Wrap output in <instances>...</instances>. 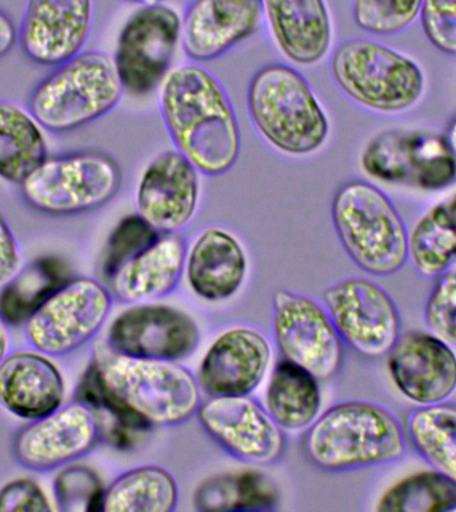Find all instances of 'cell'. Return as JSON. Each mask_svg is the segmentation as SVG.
I'll return each instance as SVG.
<instances>
[{
  "instance_id": "40",
  "label": "cell",
  "mask_w": 456,
  "mask_h": 512,
  "mask_svg": "<svg viewBox=\"0 0 456 512\" xmlns=\"http://www.w3.org/2000/svg\"><path fill=\"white\" fill-rule=\"evenodd\" d=\"M19 31L14 20L0 8V59L7 56L18 42Z\"/></svg>"
},
{
  "instance_id": "30",
  "label": "cell",
  "mask_w": 456,
  "mask_h": 512,
  "mask_svg": "<svg viewBox=\"0 0 456 512\" xmlns=\"http://www.w3.org/2000/svg\"><path fill=\"white\" fill-rule=\"evenodd\" d=\"M406 430L424 460L456 483V407L440 403L420 407L408 415Z\"/></svg>"
},
{
  "instance_id": "43",
  "label": "cell",
  "mask_w": 456,
  "mask_h": 512,
  "mask_svg": "<svg viewBox=\"0 0 456 512\" xmlns=\"http://www.w3.org/2000/svg\"><path fill=\"white\" fill-rule=\"evenodd\" d=\"M131 2L142 4V6H154V4L162 3V0H131Z\"/></svg>"
},
{
  "instance_id": "37",
  "label": "cell",
  "mask_w": 456,
  "mask_h": 512,
  "mask_svg": "<svg viewBox=\"0 0 456 512\" xmlns=\"http://www.w3.org/2000/svg\"><path fill=\"white\" fill-rule=\"evenodd\" d=\"M419 18L428 42L456 56V0H422Z\"/></svg>"
},
{
  "instance_id": "24",
  "label": "cell",
  "mask_w": 456,
  "mask_h": 512,
  "mask_svg": "<svg viewBox=\"0 0 456 512\" xmlns=\"http://www.w3.org/2000/svg\"><path fill=\"white\" fill-rule=\"evenodd\" d=\"M276 46L291 62L311 66L330 51L332 24L324 0H260Z\"/></svg>"
},
{
  "instance_id": "34",
  "label": "cell",
  "mask_w": 456,
  "mask_h": 512,
  "mask_svg": "<svg viewBox=\"0 0 456 512\" xmlns=\"http://www.w3.org/2000/svg\"><path fill=\"white\" fill-rule=\"evenodd\" d=\"M420 7L422 0H354V20L368 34L392 36L419 18Z\"/></svg>"
},
{
  "instance_id": "2",
  "label": "cell",
  "mask_w": 456,
  "mask_h": 512,
  "mask_svg": "<svg viewBox=\"0 0 456 512\" xmlns=\"http://www.w3.org/2000/svg\"><path fill=\"white\" fill-rule=\"evenodd\" d=\"M90 371L108 395L151 427L186 422L202 404L196 376L179 362L132 358L106 346L96 351Z\"/></svg>"
},
{
  "instance_id": "31",
  "label": "cell",
  "mask_w": 456,
  "mask_h": 512,
  "mask_svg": "<svg viewBox=\"0 0 456 512\" xmlns=\"http://www.w3.org/2000/svg\"><path fill=\"white\" fill-rule=\"evenodd\" d=\"M67 280L62 266L52 259L39 260L23 271L19 270L4 284L0 294V314L6 323H26Z\"/></svg>"
},
{
  "instance_id": "20",
  "label": "cell",
  "mask_w": 456,
  "mask_h": 512,
  "mask_svg": "<svg viewBox=\"0 0 456 512\" xmlns=\"http://www.w3.org/2000/svg\"><path fill=\"white\" fill-rule=\"evenodd\" d=\"M270 362V343L262 332L231 328L208 348L196 380L208 396L251 395L263 382Z\"/></svg>"
},
{
  "instance_id": "35",
  "label": "cell",
  "mask_w": 456,
  "mask_h": 512,
  "mask_svg": "<svg viewBox=\"0 0 456 512\" xmlns=\"http://www.w3.org/2000/svg\"><path fill=\"white\" fill-rule=\"evenodd\" d=\"M438 276L424 308V319L432 334L456 346V262Z\"/></svg>"
},
{
  "instance_id": "25",
  "label": "cell",
  "mask_w": 456,
  "mask_h": 512,
  "mask_svg": "<svg viewBox=\"0 0 456 512\" xmlns=\"http://www.w3.org/2000/svg\"><path fill=\"white\" fill-rule=\"evenodd\" d=\"M184 270L195 295L207 302H223L234 296L246 279V251L230 232L208 228L187 252Z\"/></svg>"
},
{
  "instance_id": "3",
  "label": "cell",
  "mask_w": 456,
  "mask_h": 512,
  "mask_svg": "<svg viewBox=\"0 0 456 512\" xmlns=\"http://www.w3.org/2000/svg\"><path fill=\"white\" fill-rule=\"evenodd\" d=\"M303 450L320 470H354L400 458L404 435L386 408L351 400L319 414L304 434Z\"/></svg>"
},
{
  "instance_id": "42",
  "label": "cell",
  "mask_w": 456,
  "mask_h": 512,
  "mask_svg": "<svg viewBox=\"0 0 456 512\" xmlns=\"http://www.w3.org/2000/svg\"><path fill=\"white\" fill-rule=\"evenodd\" d=\"M446 138L448 143L451 144L452 150H454L456 154V116L452 119V122L448 124Z\"/></svg>"
},
{
  "instance_id": "4",
  "label": "cell",
  "mask_w": 456,
  "mask_h": 512,
  "mask_svg": "<svg viewBox=\"0 0 456 512\" xmlns=\"http://www.w3.org/2000/svg\"><path fill=\"white\" fill-rule=\"evenodd\" d=\"M186 258V240L179 231H158L138 214L130 215L108 240L103 274L111 295L138 304L171 294Z\"/></svg>"
},
{
  "instance_id": "41",
  "label": "cell",
  "mask_w": 456,
  "mask_h": 512,
  "mask_svg": "<svg viewBox=\"0 0 456 512\" xmlns=\"http://www.w3.org/2000/svg\"><path fill=\"white\" fill-rule=\"evenodd\" d=\"M8 350H10V335H8L6 320L0 314V363L7 358Z\"/></svg>"
},
{
  "instance_id": "29",
  "label": "cell",
  "mask_w": 456,
  "mask_h": 512,
  "mask_svg": "<svg viewBox=\"0 0 456 512\" xmlns=\"http://www.w3.org/2000/svg\"><path fill=\"white\" fill-rule=\"evenodd\" d=\"M408 256L426 276H438L456 262V192L415 224L408 235Z\"/></svg>"
},
{
  "instance_id": "36",
  "label": "cell",
  "mask_w": 456,
  "mask_h": 512,
  "mask_svg": "<svg viewBox=\"0 0 456 512\" xmlns=\"http://www.w3.org/2000/svg\"><path fill=\"white\" fill-rule=\"evenodd\" d=\"M55 490L60 510H74V503L82 502L84 510L102 511L104 490L87 468H67L56 479Z\"/></svg>"
},
{
  "instance_id": "1",
  "label": "cell",
  "mask_w": 456,
  "mask_h": 512,
  "mask_svg": "<svg viewBox=\"0 0 456 512\" xmlns=\"http://www.w3.org/2000/svg\"><path fill=\"white\" fill-rule=\"evenodd\" d=\"M160 111L176 151L208 176L230 171L240 154L234 106L219 80L196 66L168 72L160 87Z\"/></svg>"
},
{
  "instance_id": "15",
  "label": "cell",
  "mask_w": 456,
  "mask_h": 512,
  "mask_svg": "<svg viewBox=\"0 0 456 512\" xmlns=\"http://www.w3.org/2000/svg\"><path fill=\"white\" fill-rule=\"evenodd\" d=\"M328 314L343 343L366 358L387 355L400 336L395 303L370 280L348 278L324 292Z\"/></svg>"
},
{
  "instance_id": "14",
  "label": "cell",
  "mask_w": 456,
  "mask_h": 512,
  "mask_svg": "<svg viewBox=\"0 0 456 512\" xmlns=\"http://www.w3.org/2000/svg\"><path fill=\"white\" fill-rule=\"evenodd\" d=\"M198 418L206 434L240 462L268 466L286 450L283 428L250 395L208 396Z\"/></svg>"
},
{
  "instance_id": "7",
  "label": "cell",
  "mask_w": 456,
  "mask_h": 512,
  "mask_svg": "<svg viewBox=\"0 0 456 512\" xmlns=\"http://www.w3.org/2000/svg\"><path fill=\"white\" fill-rule=\"evenodd\" d=\"M331 216L340 243L360 270L391 275L406 263V227L394 203L374 184H343L332 199Z\"/></svg>"
},
{
  "instance_id": "32",
  "label": "cell",
  "mask_w": 456,
  "mask_h": 512,
  "mask_svg": "<svg viewBox=\"0 0 456 512\" xmlns=\"http://www.w3.org/2000/svg\"><path fill=\"white\" fill-rule=\"evenodd\" d=\"M378 511H456V483L436 470L416 472L384 492Z\"/></svg>"
},
{
  "instance_id": "22",
  "label": "cell",
  "mask_w": 456,
  "mask_h": 512,
  "mask_svg": "<svg viewBox=\"0 0 456 512\" xmlns=\"http://www.w3.org/2000/svg\"><path fill=\"white\" fill-rule=\"evenodd\" d=\"M260 0H194L182 19L183 48L195 62H208L250 38L262 19Z\"/></svg>"
},
{
  "instance_id": "38",
  "label": "cell",
  "mask_w": 456,
  "mask_h": 512,
  "mask_svg": "<svg viewBox=\"0 0 456 512\" xmlns=\"http://www.w3.org/2000/svg\"><path fill=\"white\" fill-rule=\"evenodd\" d=\"M51 511L42 488L30 479H16L0 491V512Z\"/></svg>"
},
{
  "instance_id": "33",
  "label": "cell",
  "mask_w": 456,
  "mask_h": 512,
  "mask_svg": "<svg viewBox=\"0 0 456 512\" xmlns=\"http://www.w3.org/2000/svg\"><path fill=\"white\" fill-rule=\"evenodd\" d=\"M198 500L208 510H267L276 503V490L263 474L242 472L206 484Z\"/></svg>"
},
{
  "instance_id": "27",
  "label": "cell",
  "mask_w": 456,
  "mask_h": 512,
  "mask_svg": "<svg viewBox=\"0 0 456 512\" xmlns=\"http://www.w3.org/2000/svg\"><path fill=\"white\" fill-rule=\"evenodd\" d=\"M42 128L31 112L0 100V178L20 184L47 158Z\"/></svg>"
},
{
  "instance_id": "23",
  "label": "cell",
  "mask_w": 456,
  "mask_h": 512,
  "mask_svg": "<svg viewBox=\"0 0 456 512\" xmlns=\"http://www.w3.org/2000/svg\"><path fill=\"white\" fill-rule=\"evenodd\" d=\"M64 380L43 354L16 352L0 363V404L24 420L43 418L63 404Z\"/></svg>"
},
{
  "instance_id": "21",
  "label": "cell",
  "mask_w": 456,
  "mask_h": 512,
  "mask_svg": "<svg viewBox=\"0 0 456 512\" xmlns=\"http://www.w3.org/2000/svg\"><path fill=\"white\" fill-rule=\"evenodd\" d=\"M199 176L194 164L179 151L155 158L140 179L138 215L155 230L175 232L194 218L199 203Z\"/></svg>"
},
{
  "instance_id": "11",
  "label": "cell",
  "mask_w": 456,
  "mask_h": 512,
  "mask_svg": "<svg viewBox=\"0 0 456 512\" xmlns=\"http://www.w3.org/2000/svg\"><path fill=\"white\" fill-rule=\"evenodd\" d=\"M360 164L380 182L438 191L456 182V154L446 135L431 131H386L368 142Z\"/></svg>"
},
{
  "instance_id": "17",
  "label": "cell",
  "mask_w": 456,
  "mask_h": 512,
  "mask_svg": "<svg viewBox=\"0 0 456 512\" xmlns=\"http://www.w3.org/2000/svg\"><path fill=\"white\" fill-rule=\"evenodd\" d=\"M199 327L186 312L164 304L138 303L116 316L107 346L139 359L180 360L194 354Z\"/></svg>"
},
{
  "instance_id": "18",
  "label": "cell",
  "mask_w": 456,
  "mask_h": 512,
  "mask_svg": "<svg viewBox=\"0 0 456 512\" xmlns=\"http://www.w3.org/2000/svg\"><path fill=\"white\" fill-rule=\"evenodd\" d=\"M92 26V0H28L19 28L31 62L56 67L82 52Z\"/></svg>"
},
{
  "instance_id": "6",
  "label": "cell",
  "mask_w": 456,
  "mask_h": 512,
  "mask_svg": "<svg viewBox=\"0 0 456 512\" xmlns=\"http://www.w3.org/2000/svg\"><path fill=\"white\" fill-rule=\"evenodd\" d=\"M114 59L103 52H80L48 74L31 92L28 110L46 130H79L114 110L122 99Z\"/></svg>"
},
{
  "instance_id": "8",
  "label": "cell",
  "mask_w": 456,
  "mask_h": 512,
  "mask_svg": "<svg viewBox=\"0 0 456 512\" xmlns=\"http://www.w3.org/2000/svg\"><path fill=\"white\" fill-rule=\"evenodd\" d=\"M331 71L347 98L379 114H402L422 100L423 70L414 59L368 39H350L336 48Z\"/></svg>"
},
{
  "instance_id": "28",
  "label": "cell",
  "mask_w": 456,
  "mask_h": 512,
  "mask_svg": "<svg viewBox=\"0 0 456 512\" xmlns=\"http://www.w3.org/2000/svg\"><path fill=\"white\" fill-rule=\"evenodd\" d=\"M178 503L174 476L158 466L123 472L104 490L102 511L171 512Z\"/></svg>"
},
{
  "instance_id": "5",
  "label": "cell",
  "mask_w": 456,
  "mask_h": 512,
  "mask_svg": "<svg viewBox=\"0 0 456 512\" xmlns=\"http://www.w3.org/2000/svg\"><path fill=\"white\" fill-rule=\"evenodd\" d=\"M248 112L260 135L284 154L318 151L330 134L326 112L295 68L268 64L251 79Z\"/></svg>"
},
{
  "instance_id": "39",
  "label": "cell",
  "mask_w": 456,
  "mask_h": 512,
  "mask_svg": "<svg viewBox=\"0 0 456 512\" xmlns=\"http://www.w3.org/2000/svg\"><path fill=\"white\" fill-rule=\"evenodd\" d=\"M20 270V250L14 232L0 214V286H4Z\"/></svg>"
},
{
  "instance_id": "13",
  "label": "cell",
  "mask_w": 456,
  "mask_h": 512,
  "mask_svg": "<svg viewBox=\"0 0 456 512\" xmlns=\"http://www.w3.org/2000/svg\"><path fill=\"white\" fill-rule=\"evenodd\" d=\"M182 20L163 4L143 6L120 31L115 66L128 94L140 96L162 84L174 60Z\"/></svg>"
},
{
  "instance_id": "19",
  "label": "cell",
  "mask_w": 456,
  "mask_h": 512,
  "mask_svg": "<svg viewBox=\"0 0 456 512\" xmlns=\"http://www.w3.org/2000/svg\"><path fill=\"white\" fill-rule=\"evenodd\" d=\"M387 355L392 382L411 402L431 406L456 390V355L438 336L408 332Z\"/></svg>"
},
{
  "instance_id": "12",
  "label": "cell",
  "mask_w": 456,
  "mask_h": 512,
  "mask_svg": "<svg viewBox=\"0 0 456 512\" xmlns=\"http://www.w3.org/2000/svg\"><path fill=\"white\" fill-rule=\"evenodd\" d=\"M274 334L283 359L319 382L334 378L343 363V340L330 314L310 296L279 290L272 302Z\"/></svg>"
},
{
  "instance_id": "9",
  "label": "cell",
  "mask_w": 456,
  "mask_h": 512,
  "mask_svg": "<svg viewBox=\"0 0 456 512\" xmlns=\"http://www.w3.org/2000/svg\"><path fill=\"white\" fill-rule=\"evenodd\" d=\"M19 186L28 206L43 214H86L118 194L122 171L104 152L72 151L47 156Z\"/></svg>"
},
{
  "instance_id": "10",
  "label": "cell",
  "mask_w": 456,
  "mask_h": 512,
  "mask_svg": "<svg viewBox=\"0 0 456 512\" xmlns=\"http://www.w3.org/2000/svg\"><path fill=\"white\" fill-rule=\"evenodd\" d=\"M111 306V292L98 280L68 279L28 318L27 340L43 355L70 354L98 334Z\"/></svg>"
},
{
  "instance_id": "16",
  "label": "cell",
  "mask_w": 456,
  "mask_h": 512,
  "mask_svg": "<svg viewBox=\"0 0 456 512\" xmlns=\"http://www.w3.org/2000/svg\"><path fill=\"white\" fill-rule=\"evenodd\" d=\"M100 436L98 412L78 399L32 420L15 435L12 451L20 466L32 471H51L87 455Z\"/></svg>"
},
{
  "instance_id": "26",
  "label": "cell",
  "mask_w": 456,
  "mask_h": 512,
  "mask_svg": "<svg viewBox=\"0 0 456 512\" xmlns=\"http://www.w3.org/2000/svg\"><path fill=\"white\" fill-rule=\"evenodd\" d=\"M266 408L283 430L310 427L322 408L319 380L298 364L280 359L268 382Z\"/></svg>"
}]
</instances>
